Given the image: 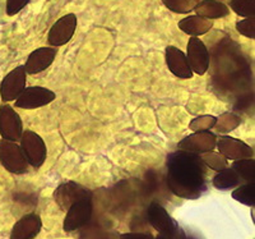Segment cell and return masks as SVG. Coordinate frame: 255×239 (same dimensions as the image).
Here are the masks:
<instances>
[{
	"label": "cell",
	"mask_w": 255,
	"mask_h": 239,
	"mask_svg": "<svg viewBox=\"0 0 255 239\" xmlns=\"http://www.w3.org/2000/svg\"><path fill=\"white\" fill-rule=\"evenodd\" d=\"M55 47H38L33 50L27 58L26 64L23 65L27 74H37L44 72L54 63L56 58Z\"/></svg>",
	"instance_id": "obj_14"
},
{
	"label": "cell",
	"mask_w": 255,
	"mask_h": 239,
	"mask_svg": "<svg viewBox=\"0 0 255 239\" xmlns=\"http://www.w3.org/2000/svg\"><path fill=\"white\" fill-rule=\"evenodd\" d=\"M23 133V123L19 114L8 104L0 106V136L3 140L17 142Z\"/></svg>",
	"instance_id": "obj_7"
},
{
	"label": "cell",
	"mask_w": 255,
	"mask_h": 239,
	"mask_svg": "<svg viewBox=\"0 0 255 239\" xmlns=\"http://www.w3.org/2000/svg\"><path fill=\"white\" fill-rule=\"evenodd\" d=\"M195 13L199 17L207 18V19H218L225 18L230 14V8L218 0H202L194 8Z\"/></svg>",
	"instance_id": "obj_18"
},
{
	"label": "cell",
	"mask_w": 255,
	"mask_h": 239,
	"mask_svg": "<svg viewBox=\"0 0 255 239\" xmlns=\"http://www.w3.org/2000/svg\"><path fill=\"white\" fill-rule=\"evenodd\" d=\"M147 219L161 236L168 239H186L185 233L179 227L176 220L172 219L167 210L158 202H152L148 206Z\"/></svg>",
	"instance_id": "obj_2"
},
{
	"label": "cell",
	"mask_w": 255,
	"mask_h": 239,
	"mask_svg": "<svg viewBox=\"0 0 255 239\" xmlns=\"http://www.w3.org/2000/svg\"><path fill=\"white\" fill-rule=\"evenodd\" d=\"M236 29L243 36L248 38H252L254 40L255 38V18H245L243 20H239L236 23Z\"/></svg>",
	"instance_id": "obj_27"
},
{
	"label": "cell",
	"mask_w": 255,
	"mask_h": 239,
	"mask_svg": "<svg viewBox=\"0 0 255 239\" xmlns=\"http://www.w3.org/2000/svg\"><path fill=\"white\" fill-rule=\"evenodd\" d=\"M27 83V73L23 65L14 68L0 82V96L5 102L15 101L23 92Z\"/></svg>",
	"instance_id": "obj_8"
},
{
	"label": "cell",
	"mask_w": 255,
	"mask_h": 239,
	"mask_svg": "<svg viewBox=\"0 0 255 239\" xmlns=\"http://www.w3.org/2000/svg\"><path fill=\"white\" fill-rule=\"evenodd\" d=\"M231 168L238 173L241 181L247 183H254L255 181V160L254 159H243L232 163Z\"/></svg>",
	"instance_id": "obj_20"
},
{
	"label": "cell",
	"mask_w": 255,
	"mask_h": 239,
	"mask_svg": "<svg viewBox=\"0 0 255 239\" xmlns=\"http://www.w3.org/2000/svg\"><path fill=\"white\" fill-rule=\"evenodd\" d=\"M241 178L238 175V173L232 168H227V169L222 170V172L217 173L212 179V184L215 188L220 191H227L236 188L241 184Z\"/></svg>",
	"instance_id": "obj_19"
},
{
	"label": "cell",
	"mask_w": 255,
	"mask_h": 239,
	"mask_svg": "<svg viewBox=\"0 0 255 239\" xmlns=\"http://www.w3.org/2000/svg\"><path fill=\"white\" fill-rule=\"evenodd\" d=\"M230 8L240 17L252 18L255 15V0H231Z\"/></svg>",
	"instance_id": "obj_24"
},
{
	"label": "cell",
	"mask_w": 255,
	"mask_h": 239,
	"mask_svg": "<svg viewBox=\"0 0 255 239\" xmlns=\"http://www.w3.org/2000/svg\"><path fill=\"white\" fill-rule=\"evenodd\" d=\"M19 141V146L28 165H31L35 169H38L44 165L47 156V150L41 136H38L36 132L31 131V129H26L22 133V137Z\"/></svg>",
	"instance_id": "obj_3"
},
{
	"label": "cell",
	"mask_w": 255,
	"mask_h": 239,
	"mask_svg": "<svg viewBox=\"0 0 255 239\" xmlns=\"http://www.w3.org/2000/svg\"><path fill=\"white\" fill-rule=\"evenodd\" d=\"M77 23H78V20H77L76 14H73V13L59 18L49 31V35H47L49 44L54 47H58L69 42L76 32Z\"/></svg>",
	"instance_id": "obj_9"
},
{
	"label": "cell",
	"mask_w": 255,
	"mask_h": 239,
	"mask_svg": "<svg viewBox=\"0 0 255 239\" xmlns=\"http://www.w3.org/2000/svg\"><path fill=\"white\" fill-rule=\"evenodd\" d=\"M120 239H154V237L151 233H125Z\"/></svg>",
	"instance_id": "obj_29"
},
{
	"label": "cell",
	"mask_w": 255,
	"mask_h": 239,
	"mask_svg": "<svg viewBox=\"0 0 255 239\" xmlns=\"http://www.w3.org/2000/svg\"><path fill=\"white\" fill-rule=\"evenodd\" d=\"M177 26L186 35L191 36V37H198V36L209 32V29H212V27H213V22L195 14L189 15V17L179 20Z\"/></svg>",
	"instance_id": "obj_17"
},
{
	"label": "cell",
	"mask_w": 255,
	"mask_h": 239,
	"mask_svg": "<svg viewBox=\"0 0 255 239\" xmlns=\"http://www.w3.org/2000/svg\"><path fill=\"white\" fill-rule=\"evenodd\" d=\"M217 137L212 132H194L193 134L185 137L177 143L180 151L193 152V154L203 155L215 150Z\"/></svg>",
	"instance_id": "obj_12"
},
{
	"label": "cell",
	"mask_w": 255,
	"mask_h": 239,
	"mask_svg": "<svg viewBox=\"0 0 255 239\" xmlns=\"http://www.w3.org/2000/svg\"><path fill=\"white\" fill-rule=\"evenodd\" d=\"M92 191L76 182H65L60 184L54 192V200L61 210L67 213L68 209L82 200H92Z\"/></svg>",
	"instance_id": "obj_5"
},
{
	"label": "cell",
	"mask_w": 255,
	"mask_h": 239,
	"mask_svg": "<svg viewBox=\"0 0 255 239\" xmlns=\"http://www.w3.org/2000/svg\"><path fill=\"white\" fill-rule=\"evenodd\" d=\"M165 59L168 70L180 79L193 78V72L189 67L185 54L175 46H167L165 50Z\"/></svg>",
	"instance_id": "obj_15"
},
{
	"label": "cell",
	"mask_w": 255,
	"mask_h": 239,
	"mask_svg": "<svg viewBox=\"0 0 255 239\" xmlns=\"http://www.w3.org/2000/svg\"><path fill=\"white\" fill-rule=\"evenodd\" d=\"M56 95L50 88L41 87V86H31L26 87L15 100V108L33 110V109L42 108L49 105L50 102L55 100Z\"/></svg>",
	"instance_id": "obj_6"
},
{
	"label": "cell",
	"mask_w": 255,
	"mask_h": 239,
	"mask_svg": "<svg viewBox=\"0 0 255 239\" xmlns=\"http://www.w3.org/2000/svg\"><path fill=\"white\" fill-rule=\"evenodd\" d=\"M0 164L9 173L17 175L26 174L29 166L19 145L6 140H0Z\"/></svg>",
	"instance_id": "obj_4"
},
{
	"label": "cell",
	"mask_w": 255,
	"mask_h": 239,
	"mask_svg": "<svg viewBox=\"0 0 255 239\" xmlns=\"http://www.w3.org/2000/svg\"><path fill=\"white\" fill-rule=\"evenodd\" d=\"M241 124L240 117H238L236 114L234 113H223L221 114L220 117L216 118V124L213 128H216V131L218 133L226 134L230 133L231 131L238 128Z\"/></svg>",
	"instance_id": "obj_22"
},
{
	"label": "cell",
	"mask_w": 255,
	"mask_h": 239,
	"mask_svg": "<svg viewBox=\"0 0 255 239\" xmlns=\"http://www.w3.org/2000/svg\"><path fill=\"white\" fill-rule=\"evenodd\" d=\"M232 199L245 206H255V183H245L236 187L232 192Z\"/></svg>",
	"instance_id": "obj_21"
},
{
	"label": "cell",
	"mask_w": 255,
	"mask_h": 239,
	"mask_svg": "<svg viewBox=\"0 0 255 239\" xmlns=\"http://www.w3.org/2000/svg\"><path fill=\"white\" fill-rule=\"evenodd\" d=\"M166 182L180 199L197 200L207 191V166L200 155L177 151L167 155Z\"/></svg>",
	"instance_id": "obj_1"
},
{
	"label": "cell",
	"mask_w": 255,
	"mask_h": 239,
	"mask_svg": "<svg viewBox=\"0 0 255 239\" xmlns=\"http://www.w3.org/2000/svg\"><path fill=\"white\" fill-rule=\"evenodd\" d=\"M216 124V117L213 115H200L194 118L189 124V129L193 132H207Z\"/></svg>",
	"instance_id": "obj_26"
},
{
	"label": "cell",
	"mask_w": 255,
	"mask_h": 239,
	"mask_svg": "<svg viewBox=\"0 0 255 239\" xmlns=\"http://www.w3.org/2000/svg\"><path fill=\"white\" fill-rule=\"evenodd\" d=\"M154 239H168V238H166V237H163V236H161V234H159V236L156 237Z\"/></svg>",
	"instance_id": "obj_30"
},
{
	"label": "cell",
	"mask_w": 255,
	"mask_h": 239,
	"mask_svg": "<svg viewBox=\"0 0 255 239\" xmlns=\"http://www.w3.org/2000/svg\"><path fill=\"white\" fill-rule=\"evenodd\" d=\"M200 158H202V160H203L204 165L207 168H211L216 173H220L229 168V161L223 158L220 152H206V154L200 155Z\"/></svg>",
	"instance_id": "obj_23"
},
{
	"label": "cell",
	"mask_w": 255,
	"mask_h": 239,
	"mask_svg": "<svg viewBox=\"0 0 255 239\" xmlns=\"http://www.w3.org/2000/svg\"><path fill=\"white\" fill-rule=\"evenodd\" d=\"M216 146L220 150V154L226 160H243L252 159L254 156V150L248 143L230 136H221L217 140Z\"/></svg>",
	"instance_id": "obj_13"
},
{
	"label": "cell",
	"mask_w": 255,
	"mask_h": 239,
	"mask_svg": "<svg viewBox=\"0 0 255 239\" xmlns=\"http://www.w3.org/2000/svg\"><path fill=\"white\" fill-rule=\"evenodd\" d=\"M42 228V220L35 213L22 216L12 228L10 239H33L38 236Z\"/></svg>",
	"instance_id": "obj_16"
},
{
	"label": "cell",
	"mask_w": 255,
	"mask_h": 239,
	"mask_svg": "<svg viewBox=\"0 0 255 239\" xmlns=\"http://www.w3.org/2000/svg\"><path fill=\"white\" fill-rule=\"evenodd\" d=\"M92 200H82V201L73 204L67 211L63 229L65 232H74L77 229H81L90 222L92 218Z\"/></svg>",
	"instance_id": "obj_10"
},
{
	"label": "cell",
	"mask_w": 255,
	"mask_h": 239,
	"mask_svg": "<svg viewBox=\"0 0 255 239\" xmlns=\"http://www.w3.org/2000/svg\"><path fill=\"white\" fill-rule=\"evenodd\" d=\"M28 3L29 0H6V14H17V13H19Z\"/></svg>",
	"instance_id": "obj_28"
},
{
	"label": "cell",
	"mask_w": 255,
	"mask_h": 239,
	"mask_svg": "<svg viewBox=\"0 0 255 239\" xmlns=\"http://www.w3.org/2000/svg\"><path fill=\"white\" fill-rule=\"evenodd\" d=\"M163 5L174 13L186 14L194 10L197 1L195 0H162Z\"/></svg>",
	"instance_id": "obj_25"
},
{
	"label": "cell",
	"mask_w": 255,
	"mask_h": 239,
	"mask_svg": "<svg viewBox=\"0 0 255 239\" xmlns=\"http://www.w3.org/2000/svg\"><path fill=\"white\" fill-rule=\"evenodd\" d=\"M186 59L193 73L203 76L209 68V53L204 42L198 37H190L186 47Z\"/></svg>",
	"instance_id": "obj_11"
}]
</instances>
